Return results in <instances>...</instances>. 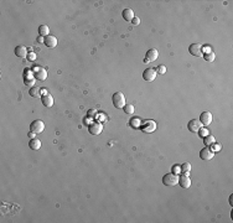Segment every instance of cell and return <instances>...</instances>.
I'll list each match as a JSON object with an SVG mask.
<instances>
[{"instance_id": "obj_16", "label": "cell", "mask_w": 233, "mask_h": 223, "mask_svg": "<svg viewBox=\"0 0 233 223\" xmlns=\"http://www.w3.org/2000/svg\"><path fill=\"white\" fill-rule=\"evenodd\" d=\"M41 101H42V104H44L45 107H47V108H50V107L53 106V97H52L50 93H47V94H45V96H42Z\"/></svg>"}, {"instance_id": "obj_15", "label": "cell", "mask_w": 233, "mask_h": 223, "mask_svg": "<svg viewBox=\"0 0 233 223\" xmlns=\"http://www.w3.org/2000/svg\"><path fill=\"white\" fill-rule=\"evenodd\" d=\"M15 55L17 56V57L24 58V57H27L29 52H27V50H26L25 46L20 45V46H16V47H15Z\"/></svg>"}, {"instance_id": "obj_10", "label": "cell", "mask_w": 233, "mask_h": 223, "mask_svg": "<svg viewBox=\"0 0 233 223\" xmlns=\"http://www.w3.org/2000/svg\"><path fill=\"white\" fill-rule=\"evenodd\" d=\"M201 126H202V124H201L200 120H197V119H192V120H190L188 124H187V128H188V130H190L191 133H198V130L201 129Z\"/></svg>"}, {"instance_id": "obj_20", "label": "cell", "mask_w": 233, "mask_h": 223, "mask_svg": "<svg viewBox=\"0 0 233 223\" xmlns=\"http://www.w3.org/2000/svg\"><path fill=\"white\" fill-rule=\"evenodd\" d=\"M39 35L42 36V37H46V36L50 35V29H48L47 25H41V26H39Z\"/></svg>"}, {"instance_id": "obj_18", "label": "cell", "mask_w": 233, "mask_h": 223, "mask_svg": "<svg viewBox=\"0 0 233 223\" xmlns=\"http://www.w3.org/2000/svg\"><path fill=\"white\" fill-rule=\"evenodd\" d=\"M123 19L125 21H132L134 19V12L132 9H124L123 10Z\"/></svg>"}, {"instance_id": "obj_25", "label": "cell", "mask_w": 233, "mask_h": 223, "mask_svg": "<svg viewBox=\"0 0 233 223\" xmlns=\"http://www.w3.org/2000/svg\"><path fill=\"white\" fill-rule=\"evenodd\" d=\"M123 109H124V112H125L127 114H133V113H134V106H133V104H125Z\"/></svg>"}, {"instance_id": "obj_26", "label": "cell", "mask_w": 233, "mask_h": 223, "mask_svg": "<svg viewBox=\"0 0 233 223\" xmlns=\"http://www.w3.org/2000/svg\"><path fill=\"white\" fill-rule=\"evenodd\" d=\"M211 146H212V149H211V150H212V151H216V153H217V151H220V150L222 149V145H221V144H217V143H213Z\"/></svg>"}, {"instance_id": "obj_21", "label": "cell", "mask_w": 233, "mask_h": 223, "mask_svg": "<svg viewBox=\"0 0 233 223\" xmlns=\"http://www.w3.org/2000/svg\"><path fill=\"white\" fill-rule=\"evenodd\" d=\"M203 143H205V145H206V146H211L213 143H216V139H215V136H213V135L208 134V135H206V136L203 138Z\"/></svg>"}, {"instance_id": "obj_22", "label": "cell", "mask_w": 233, "mask_h": 223, "mask_svg": "<svg viewBox=\"0 0 233 223\" xmlns=\"http://www.w3.org/2000/svg\"><path fill=\"white\" fill-rule=\"evenodd\" d=\"M180 168H181V172H184L185 175H188V172L191 171V164L190 163H184L181 166H180Z\"/></svg>"}, {"instance_id": "obj_9", "label": "cell", "mask_w": 233, "mask_h": 223, "mask_svg": "<svg viewBox=\"0 0 233 223\" xmlns=\"http://www.w3.org/2000/svg\"><path fill=\"white\" fill-rule=\"evenodd\" d=\"M159 57V52H158V50L156 49H150V50H148V52H146V56H145V63H149V62H154V61H156V58Z\"/></svg>"}, {"instance_id": "obj_7", "label": "cell", "mask_w": 233, "mask_h": 223, "mask_svg": "<svg viewBox=\"0 0 233 223\" xmlns=\"http://www.w3.org/2000/svg\"><path fill=\"white\" fill-rule=\"evenodd\" d=\"M102 130H103V125H102L99 121H93V123H91L90 126H88V131H90L92 135H98V134H100Z\"/></svg>"}, {"instance_id": "obj_5", "label": "cell", "mask_w": 233, "mask_h": 223, "mask_svg": "<svg viewBox=\"0 0 233 223\" xmlns=\"http://www.w3.org/2000/svg\"><path fill=\"white\" fill-rule=\"evenodd\" d=\"M213 156H215V151H212L208 146H206L205 149H202V150L200 151V158H201V160H203V161H210V160L213 159Z\"/></svg>"}, {"instance_id": "obj_24", "label": "cell", "mask_w": 233, "mask_h": 223, "mask_svg": "<svg viewBox=\"0 0 233 223\" xmlns=\"http://www.w3.org/2000/svg\"><path fill=\"white\" fill-rule=\"evenodd\" d=\"M140 121H141V120H140L139 118H133V119L130 120V125H132L134 129H137V128H139L140 125H141Z\"/></svg>"}, {"instance_id": "obj_31", "label": "cell", "mask_w": 233, "mask_h": 223, "mask_svg": "<svg viewBox=\"0 0 233 223\" xmlns=\"http://www.w3.org/2000/svg\"><path fill=\"white\" fill-rule=\"evenodd\" d=\"M132 22H133V25H139V24H140V19L137 16V17H134V19L132 20Z\"/></svg>"}, {"instance_id": "obj_2", "label": "cell", "mask_w": 233, "mask_h": 223, "mask_svg": "<svg viewBox=\"0 0 233 223\" xmlns=\"http://www.w3.org/2000/svg\"><path fill=\"white\" fill-rule=\"evenodd\" d=\"M163 183L165 186H176V183H179V176L175 173H166L163 177Z\"/></svg>"}, {"instance_id": "obj_32", "label": "cell", "mask_w": 233, "mask_h": 223, "mask_svg": "<svg viewBox=\"0 0 233 223\" xmlns=\"http://www.w3.org/2000/svg\"><path fill=\"white\" fill-rule=\"evenodd\" d=\"M35 135H36V134H35V133H32V131H31V133H29V138H31V139H35Z\"/></svg>"}, {"instance_id": "obj_12", "label": "cell", "mask_w": 233, "mask_h": 223, "mask_svg": "<svg viewBox=\"0 0 233 223\" xmlns=\"http://www.w3.org/2000/svg\"><path fill=\"white\" fill-rule=\"evenodd\" d=\"M35 78L39 79V81H45L47 78V71L45 68H41V67H37L35 68V73H34Z\"/></svg>"}, {"instance_id": "obj_11", "label": "cell", "mask_w": 233, "mask_h": 223, "mask_svg": "<svg viewBox=\"0 0 233 223\" xmlns=\"http://www.w3.org/2000/svg\"><path fill=\"white\" fill-rule=\"evenodd\" d=\"M201 50H202V46L200 44H192L188 47V52L192 56H196V57H201L202 56V51Z\"/></svg>"}, {"instance_id": "obj_13", "label": "cell", "mask_w": 233, "mask_h": 223, "mask_svg": "<svg viewBox=\"0 0 233 223\" xmlns=\"http://www.w3.org/2000/svg\"><path fill=\"white\" fill-rule=\"evenodd\" d=\"M179 185L182 187V188H188L190 186H191V180H190V177H188V175H182V176H180L179 177Z\"/></svg>"}, {"instance_id": "obj_4", "label": "cell", "mask_w": 233, "mask_h": 223, "mask_svg": "<svg viewBox=\"0 0 233 223\" xmlns=\"http://www.w3.org/2000/svg\"><path fill=\"white\" fill-rule=\"evenodd\" d=\"M141 130L144 133H153L156 130V121L154 120H145L141 123Z\"/></svg>"}, {"instance_id": "obj_8", "label": "cell", "mask_w": 233, "mask_h": 223, "mask_svg": "<svg viewBox=\"0 0 233 223\" xmlns=\"http://www.w3.org/2000/svg\"><path fill=\"white\" fill-rule=\"evenodd\" d=\"M200 123L202 124V125H210L211 123H212V114H211V112L206 111V112H202L201 113V115H200Z\"/></svg>"}, {"instance_id": "obj_27", "label": "cell", "mask_w": 233, "mask_h": 223, "mask_svg": "<svg viewBox=\"0 0 233 223\" xmlns=\"http://www.w3.org/2000/svg\"><path fill=\"white\" fill-rule=\"evenodd\" d=\"M156 72H158L159 74H165V73H166V67H165V66H163V64H160V66L158 67Z\"/></svg>"}, {"instance_id": "obj_34", "label": "cell", "mask_w": 233, "mask_h": 223, "mask_svg": "<svg viewBox=\"0 0 233 223\" xmlns=\"http://www.w3.org/2000/svg\"><path fill=\"white\" fill-rule=\"evenodd\" d=\"M232 198H233V195H231V197H230V203H231V206H233V201H232Z\"/></svg>"}, {"instance_id": "obj_6", "label": "cell", "mask_w": 233, "mask_h": 223, "mask_svg": "<svg viewBox=\"0 0 233 223\" xmlns=\"http://www.w3.org/2000/svg\"><path fill=\"white\" fill-rule=\"evenodd\" d=\"M156 74H158L156 69H154V68H148V69H145V71L143 72V78H144L146 82H153V81L156 78Z\"/></svg>"}, {"instance_id": "obj_33", "label": "cell", "mask_w": 233, "mask_h": 223, "mask_svg": "<svg viewBox=\"0 0 233 223\" xmlns=\"http://www.w3.org/2000/svg\"><path fill=\"white\" fill-rule=\"evenodd\" d=\"M48 92H47V89H45V88H41V94L42 96H45V94H47Z\"/></svg>"}, {"instance_id": "obj_17", "label": "cell", "mask_w": 233, "mask_h": 223, "mask_svg": "<svg viewBox=\"0 0 233 223\" xmlns=\"http://www.w3.org/2000/svg\"><path fill=\"white\" fill-rule=\"evenodd\" d=\"M29 146H30L31 150L37 151V150L41 148V141H40L39 139H31V140L29 141Z\"/></svg>"}, {"instance_id": "obj_30", "label": "cell", "mask_w": 233, "mask_h": 223, "mask_svg": "<svg viewBox=\"0 0 233 223\" xmlns=\"http://www.w3.org/2000/svg\"><path fill=\"white\" fill-rule=\"evenodd\" d=\"M27 58H29L30 61H34V59L36 58V54H35V52H30V54L27 55Z\"/></svg>"}, {"instance_id": "obj_23", "label": "cell", "mask_w": 233, "mask_h": 223, "mask_svg": "<svg viewBox=\"0 0 233 223\" xmlns=\"http://www.w3.org/2000/svg\"><path fill=\"white\" fill-rule=\"evenodd\" d=\"M203 58L207 61V62H213L215 61V58H216V55H215V52H207L206 55H203Z\"/></svg>"}, {"instance_id": "obj_14", "label": "cell", "mask_w": 233, "mask_h": 223, "mask_svg": "<svg viewBox=\"0 0 233 223\" xmlns=\"http://www.w3.org/2000/svg\"><path fill=\"white\" fill-rule=\"evenodd\" d=\"M44 44L46 45L47 47L53 49V47H56V46H57V39H56L55 36H52V35H48V36H46V37H45Z\"/></svg>"}, {"instance_id": "obj_1", "label": "cell", "mask_w": 233, "mask_h": 223, "mask_svg": "<svg viewBox=\"0 0 233 223\" xmlns=\"http://www.w3.org/2000/svg\"><path fill=\"white\" fill-rule=\"evenodd\" d=\"M113 106L118 109H122L124 108V106L127 104V101H125V96L122 93V92H115L113 94Z\"/></svg>"}, {"instance_id": "obj_19", "label": "cell", "mask_w": 233, "mask_h": 223, "mask_svg": "<svg viewBox=\"0 0 233 223\" xmlns=\"http://www.w3.org/2000/svg\"><path fill=\"white\" fill-rule=\"evenodd\" d=\"M29 94L32 97V98H39L40 94H41V88H39L37 86H32L29 91Z\"/></svg>"}, {"instance_id": "obj_28", "label": "cell", "mask_w": 233, "mask_h": 223, "mask_svg": "<svg viewBox=\"0 0 233 223\" xmlns=\"http://www.w3.org/2000/svg\"><path fill=\"white\" fill-rule=\"evenodd\" d=\"M198 133H200V136H202V138H205L206 135H208L210 133H208V130L206 129V128H201L200 130H198Z\"/></svg>"}, {"instance_id": "obj_29", "label": "cell", "mask_w": 233, "mask_h": 223, "mask_svg": "<svg viewBox=\"0 0 233 223\" xmlns=\"http://www.w3.org/2000/svg\"><path fill=\"white\" fill-rule=\"evenodd\" d=\"M180 172H181V168H180L179 165H174V166H172V173L177 175V173H180Z\"/></svg>"}, {"instance_id": "obj_3", "label": "cell", "mask_w": 233, "mask_h": 223, "mask_svg": "<svg viewBox=\"0 0 233 223\" xmlns=\"http://www.w3.org/2000/svg\"><path fill=\"white\" fill-rule=\"evenodd\" d=\"M44 129H45V124H44L42 120H39V119H37V120H34V121L30 124V130H31L32 133H35V134L42 133Z\"/></svg>"}]
</instances>
